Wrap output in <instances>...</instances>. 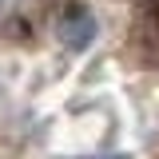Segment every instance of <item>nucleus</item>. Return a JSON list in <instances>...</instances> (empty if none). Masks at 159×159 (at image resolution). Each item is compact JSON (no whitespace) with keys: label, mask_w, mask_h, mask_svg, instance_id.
<instances>
[{"label":"nucleus","mask_w":159,"mask_h":159,"mask_svg":"<svg viewBox=\"0 0 159 159\" xmlns=\"http://www.w3.org/2000/svg\"><path fill=\"white\" fill-rule=\"evenodd\" d=\"M96 32H99V24H96V16H92L88 8H72V12H64L60 24H56L60 44L72 48V52H84V48L96 40Z\"/></svg>","instance_id":"1"},{"label":"nucleus","mask_w":159,"mask_h":159,"mask_svg":"<svg viewBox=\"0 0 159 159\" xmlns=\"http://www.w3.org/2000/svg\"><path fill=\"white\" fill-rule=\"evenodd\" d=\"M135 48L147 60H159V0H139V8H135Z\"/></svg>","instance_id":"2"},{"label":"nucleus","mask_w":159,"mask_h":159,"mask_svg":"<svg viewBox=\"0 0 159 159\" xmlns=\"http://www.w3.org/2000/svg\"><path fill=\"white\" fill-rule=\"evenodd\" d=\"M103 159H131V155H103Z\"/></svg>","instance_id":"3"},{"label":"nucleus","mask_w":159,"mask_h":159,"mask_svg":"<svg viewBox=\"0 0 159 159\" xmlns=\"http://www.w3.org/2000/svg\"><path fill=\"white\" fill-rule=\"evenodd\" d=\"M0 4H4V0H0Z\"/></svg>","instance_id":"4"}]
</instances>
